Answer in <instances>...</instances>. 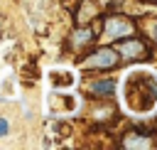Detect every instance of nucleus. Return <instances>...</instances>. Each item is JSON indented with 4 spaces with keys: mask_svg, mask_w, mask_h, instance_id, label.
<instances>
[{
    "mask_svg": "<svg viewBox=\"0 0 157 150\" xmlns=\"http://www.w3.org/2000/svg\"><path fill=\"white\" fill-rule=\"evenodd\" d=\"M88 66H101V69H108V66H113L115 61H118V54L113 52V49H98L96 54H91L88 59Z\"/></svg>",
    "mask_w": 157,
    "mask_h": 150,
    "instance_id": "obj_1",
    "label": "nucleus"
},
{
    "mask_svg": "<svg viewBox=\"0 0 157 150\" xmlns=\"http://www.w3.org/2000/svg\"><path fill=\"white\" fill-rule=\"evenodd\" d=\"M130 32H132V25L125 17H110L108 20V37H123Z\"/></svg>",
    "mask_w": 157,
    "mask_h": 150,
    "instance_id": "obj_2",
    "label": "nucleus"
},
{
    "mask_svg": "<svg viewBox=\"0 0 157 150\" xmlns=\"http://www.w3.org/2000/svg\"><path fill=\"white\" fill-rule=\"evenodd\" d=\"M118 54H123L125 59H130V57H142V54H145V47H142V42H137V39L118 42Z\"/></svg>",
    "mask_w": 157,
    "mask_h": 150,
    "instance_id": "obj_3",
    "label": "nucleus"
},
{
    "mask_svg": "<svg viewBox=\"0 0 157 150\" xmlns=\"http://www.w3.org/2000/svg\"><path fill=\"white\" fill-rule=\"evenodd\" d=\"M123 145L125 148H150V140L145 138V135H125V140H123Z\"/></svg>",
    "mask_w": 157,
    "mask_h": 150,
    "instance_id": "obj_4",
    "label": "nucleus"
},
{
    "mask_svg": "<svg viewBox=\"0 0 157 150\" xmlns=\"http://www.w3.org/2000/svg\"><path fill=\"white\" fill-rule=\"evenodd\" d=\"M93 91H96V93H113V91H115V84H113L110 79H105V81L93 84Z\"/></svg>",
    "mask_w": 157,
    "mask_h": 150,
    "instance_id": "obj_5",
    "label": "nucleus"
},
{
    "mask_svg": "<svg viewBox=\"0 0 157 150\" xmlns=\"http://www.w3.org/2000/svg\"><path fill=\"white\" fill-rule=\"evenodd\" d=\"M88 39H91V30H78V32L74 34V42H76V44H86Z\"/></svg>",
    "mask_w": 157,
    "mask_h": 150,
    "instance_id": "obj_6",
    "label": "nucleus"
},
{
    "mask_svg": "<svg viewBox=\"0 0 157 150\" xmlns=\"http://www.w3.org/2000/svg\"><path fill=\"white\" fill-rule=\"evenodd\" d=\"M5 133H7V120L0 118V135H5Z\"/></svg>",
    "mask_w": 157,
    "mask_h": 150,
    "instance_id": "obj_7",
    "label": "nucleus"
},
{
    "mask_svg": "<svg viewBox=\"0 0 157 150\" xmlns=\"http://www.w3.org/2000/svg\"><path fill=\"white\" fill-rule=\"evenodd\" d=\"M152 34H155V39H157V25H155V30H152Z\"/></svg>",
    "mask_w": 157,
    "mask_h": 150,
    "instance_id": "obj_8",
    "label": "nucleus"
}]
</instances>
